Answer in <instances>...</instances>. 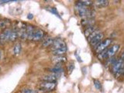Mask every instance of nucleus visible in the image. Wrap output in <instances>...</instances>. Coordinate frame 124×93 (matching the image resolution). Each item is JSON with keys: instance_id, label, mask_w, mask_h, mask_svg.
<instances>
[{"instance_id": "obj_1", "label": "nucleus", "mask_w": 124, "mask_h": 93, "mask_svg": "<svg viewBox=\"0 0 124 93\" xmlns=\"http://www.w3.org/2000/svg\"><path fill=\"white\" fill-rule=\"evenodd\" d=\"M124 71V52L121 54V55L117 60L112 64V72L115 77L118 78L122 75Z\"/></svg>"}, {"instance_id": "obj_2", "label": "nucleus", "mask_w": 124, "mask_h": 93, "mask_svg": "<svg viewBox=\"0 0 124 93\" xmlns=\"http://www.w3.org/2000/svg\"><path fill=\"white\" fill-rule=\"evenodd\" d=\"M75 13L80 17L85 18H93L95 16V13L93 10L90 9L88 7H85L82 6H79L75 4Z\"/></svg>"}, {"instance_id": "obj_3", "label": "nucleus", "mask_w": 124, "mask_h": 93, "mask_svg": "<svg viewBox=\"0 0 124 93\" xmlns=\"http://www.w3.org/2000/svg\"><path fill=\"white\" fill-rule=\"evenodd\" d=\"M119 48H120V46L119 44H114L112 46H110L109 48H107L105 50H103L102 52L99 54L97 57H98L99 60L108 59V58L113 57L116 54V53L119 51Z\"/></svg>"}, {"instance_id": "obj_4", "label": "nucleus", "mask_w": 124, "mask_h": 93, "mask_svg": "<svg viewBox=\"0 0 124 93\" xmlns=\"http://www.w3.org/2000/svg\"><path fill=\"white\" fill-rule=\"evenodd\" d=\"M56 82H50V81H42L38 85V88L40 91L45 92H50L54 91L56 88Z\"/></svg>"}, {"instance_id": "obj_5", "label": "nucleus", "mask_w": 124, "mask_h": 93, "mask_svg": "<svg viewBox=\"0 0 124 93\" xmlns=\"http://www.w3.org/2000/svg\"><path fill=\"white\" fill-rule=\"evenodd\" d=\"M112 41V40H111V39H109V38L106 39V40H102L98 45L95 46V47H94V50H95V53L99 54L101 52H102L103 50L107 49L108 46L111 44Z\"/></svg>"}, {"instance_id": "obj_6", "label": "nucleus", "mask_w": 124, "mask_h": 93, "mask_svg": "<svg viewBox=\"0 0 124 93\" xmlns=\"http://www.w3.org/2000/svg\"><path fill=\"white\" fill-rule=\"evenodd\" d=\"M103 37H104V34H103V33H102L100 31L99 33L94 35L91 39H89L88 41L89 43V44H90L92 47H95V46L102 40Z\"/></svg>"}, {"instance_id": "obj_7", "label": "nucleus", "mask_w": 124, "mask_h": 93, "mask_svg": "<svg viewBox=\"0 0 124 93\" xmlns=\"http://www.w3.org/2000/svg\"><path fill=\"white\" fill-rule=\"evenodd\" d=\"M12 32V29L6 28L3 30L1 33H0V44H5L7 41H9V37Z\"/></svg>"}, {"instance_id": "obj_8", "label": "nucleus", "mask_w": 124, "mask_h": 93, "mask_svg": "<svg viewBox=\"0 0 124 93\" xmlns=\"http://www.w3.org/2000/svg\"><path fill=\"white\" fill-rule=\"evenodd\" d=\"M64 46H67L65 42L61 40V39H57V40H54L52 45L50 46V50H51V51H54V50H57L59 48L64 47Z\"/></svg>"}, {"instance_id": "obj_9", "label": "nucleus", "mask_w": 124, "mask_h": 93, "mask_svg": "<svg viewBox=\"0 0 124 93\" xmlns=\"http://www.w3.org/2000/svg\"><path fill=\"white\" fill-rule=\"evenodd\" d=\"M44 33L42 30H40V28H35L32 40L33 41L40 40L43 39V37H44Z\"/></svg>"}, {"instance_id": "obj_10", "label": "nucleus", "mask_w": 124, "mask_h": 93, "mask_svg": "<svg viewBox=\"0 0 124 93\" xmlns=\"http://www.w3.org/2000/svg\"><path fill=\"white\" fill-rule=\"evenodd\" d=\"M81 24L85 28L92 26H95V19H93V18H85L81 19Z\"/></svg>"}, {"instance_id": "obj_11", "label": "nucleus", "mask_w": 124, "mask_h": 93, "mask_svg": "<svg viewBox=\"0 0 124 93\" xmlns=\"http://www.w3.org/2000/svg\"><path fill=\"white\" fill-rule=\"evenodd\" d=\"M67 61V58L64 56H54L51 58V61L55 64H61Z\"/></svg>"}, {"instance_id": "obj_12", "label": "nucleus", "mask_w": 124, "mask_h": 93, "mask_svg": "<svg viewBox=\"0 0 124 93\" xmlns=\"http://www.w3.org/2000/svg\"><path fill=\"white\" fill-rule=\"evenodd\" d=\"M57 75H46L41 78V80L44 81H50V82H56Z\"/></svg>"}, {"instance_id": "obj_13", "label": "nucleus", "mask_w": 124, "mask_h": 93, "mask_svg": "<svg viewBox=\"0 0 124 93\" xmlns=\"http://www.w3.org/2000/svg\"><path fill=\"white\" fill-rule=\"evenodd\" d=\"M35 28L32 25H26V33H27V39L30 40H32V38L33 36Z\"/></svg>"}, {"instance_id": "obj_14", "label": "nucleus", "mask_w": 124, "mask_h": 93, "mask_svg": "<svg viewBox=\"0 0 124 93\" xmlns=\"http://www.w3.org/2000/svg\"><path fill=\"white\" fill-rule=\"evenodd\" d=\"M96 30H98L97 27L95 26H89V27H87V28H85L84 33H85V37L88 38V37H90L93 33L95 32Z\"/></svg>"}, {"instance_id": "obj_15", "label": "nucleus", "mask_w": 124, "mask_h": 93, "mask_svg": "<svg viewBox=\"0 0 124 93\" xmlns=\"http://www.w3.org/2000/svg\"><path fill=\"white\" fill-rule=\"evenodd\" d=\"M49 71L53 73L54 75H58L59 73L63 71V68L61 67V64H55L53 68H49Z\"/></svg>"}, {"instance_id": "obj_16", "label": "nucleus", "mask_w": 124, "mask_h": 93, "mask_svg": "<svg viewBox=\"0 0 124 93\" xmlns=\"http://www.w3.org/2000/svg\"><path fill=\"white\" fill-rule=\"evenodd\" d=\"M67 50H68L67 46H64V47L59 48V49L55 50H54V51H51V52L54 54V56H63L64 54L67 52Z\"/></svg>"}, {"instance_id": "obj_17", "label": "nucleus", "mask_w": 124, "mask_h": 93, "mask_svg": "<svg viewBox=\"0 0 124 93\" xmlns=\"http://www.w3.org/2000/svg\"><path fill=\"white\" fill-rule=\"evenodd\" d=\"M10 20H9V19H2L0 20V28L2 29V30H5L6 28H9V26L10 25Z\"/></svg>"}, {"instance_id": "obj_18", "label": "nucleus", "mask_w": 124, "mask_h": 93, "mask_svg": "<svg viewBox=\"0 0 124 93\" xmlns=\"http://www.w3.org/2000/svg\"><path fill=\"white\" fill-rule=\"evenodd\" d=\"M95 6L98 8H103V7H106L108 5V1H106V0H98V1H95Z\"/></svg>"}, {"instance_id": "obj_19", "label": "nucleus", "mask_w": 124, "mask_h": 93, "mask_svg": "<svg viewBox=\"0 0 124 93\" xmlns=\"http://www.w3.org/2000/svg\"><path fill=\"white\" fill-rule=\"evenodd\" d=\"M19 38V35H18V31L16 30H14L12 29V32H11V34H10V37H9V41L11 42H14L17 40Z\"/></svg>"}, {"instance_id": "obj_20", "label": "nucleus", "mask_w": 124, "mask_h": 93, "mask_svg": "<svg viewBox=\"0 0 124 93\" xmlns=\"http://www.w3.org/2000/svg\"><path fill=\"white\" fill-rule=\"evenodd\" d=\"M22 50V46H21V44L20 43H16L14 46H13V54L14 55H19L21 52Z\"/></svg>"}, {"instance_id": "obj_21", "label": "nucleus", "mask_w": 124, "mask_h": 93, "mask_svg": "<svg viewBox=\"0 0 124 93\" xmlns=\"http://www.w3.org/2000/svg\"><path fill=\"white\" fill-rule=\"evenodd\" d=\"M54 39L51 38V37H48V38H46V40H44V42H43V44H42V46H44V47H47V46H51L52 44H53V42H54Z\"/></svg>"}, {"instance_id": "obj_22", "label": "nucleus", "mask_w": 124, "mask_h": 93, "mask_svg": "<svg viewBox=\"0 0 124 93\" xmlns=\"http://www.w3.org/2000/svg\"><path fill=\"white\" fill-rule=\"evenodd\" d=\"M77 5H79V6H85V7H89L93 5V2L92 1H78L76 2Z\"/></svg>"}, {"instance_id": "obj_23", "label": "nucleus", "mask_w": 124, "mask_h": 93, "mask_svg": "<svg viewBox=\"0 0 124 93\" xmlns=\"http://www.w3.org/2000/svg\"><path fill=\"white\" fill-rule=\"evenodd\" d=\"M93 83H94V85L96 89H98V90H101L102 89V84H101V82L99 80L94 79L93 80Z\"/></svg>"}, {"instance_id": "obj_24", "label": "nucleus", "mask_w": 124, "mask_h": 93, "mask_svg": "<svg viewBox=\"0 0 124 93\" xmlns=\"http://www.w3.org/2000/svg\"><path fill=\"white\" fill-rule=\"evenodd\" d=\"M20 93H36L35 90L32 88H23L20 90Z\"/></svg>"}, {"instance_id": "obj_25", "label": "nucleus", "mask_w": 124, "mask_h": 93, "mask_svg": "<svg viewBox=\"0 0 124 93\" xmlns=\"http://www.w3.org/2000/svg\"><path fill=\"white\" fill-rule=\"evenodd\" d=\"M47 10H49V11H50L52 13H54V14H55L57 16H58V17H60L59 16V13H57V9H55V8H51V7H49V8H47Z\"/></svg>"}, {"instance_id": "obj_26", "label": "nucleus", "mask_w": 124, "mask_h": 93, "mask_svg": "<svg viewBox=\"0 0 124 93\" xmlns=\"http://www.w3.org/2000/svg\"><path fill=\"white\" fill-rule=\"evenodd\" d=\"M75 68V64H74L73 62H70L68 66V70L69 73H71V71H73V69Z\"/></svg>"}, {"instance_id": "obj_27", "label": "nucleus", "mask_w": 124, "mask_h": 93, "mask_svg": "<svg viewBox=\"0 0 124 93\" xmlns=\"http://www.w3.org/2000/svg\"><path fill=\"white\" fill-rule=\"evenodd\" d=\"M27 18H28L29 19H32L33 18V15L32 14H28V16H27Z\"/></svg>"}, {"instance_id": "obj_28", "label": "nucleus", "mask_w": 124, "mask_h": 93, "mask_svg": "<svg viewBox=\"0 0 124 93\" xmlns=\"http://www.w3.org/2000/svg\"><path fill=\"white\" fill-rule=\"evenodd\" d=\"M11 1H0V4H3V3H7V2H9Z\"/></svg>"}, {"instance_id": "obj_29", "label": "nucleus", "mask_w": 124, "mask_h": 93, "mask_svg": "<svg viewBox=\"0 0 124 93\" xmlns=\"http://www.w3.org/2000/svg\"><path fill=\"white\" fill-rule=\"evenodd\" d=\"M1 57H2V51H1V50H0V59H1Z\"/></svg>"}, {"instance_id": "obj_30", "label": "nucleus", "mask_w": 124, "mask_h": 93, "mask_svg": "<svg viewBox=\"0 0 124 93\" xmlns=\"http://www.w3.org/2000/svg\"><path fill=\"white\" fill-rule=\"evenodd\" d=\"M46 93H49V92H46Z\"/></svg>"}, {"instance_id": "obj_31", "label": "nucleus", "mask_w": 124, "mask_h": 93, "mask_svg": "<svg viewBox=\"0 0 124 93\" xmlns=\"http://www.w3.org/2000/svg\"><path fill=\"white\" fill-rule=\"evenodd\" d=\"M123 75H124V71H123Z\"/></svg>"}]
</instances>
